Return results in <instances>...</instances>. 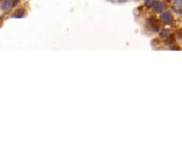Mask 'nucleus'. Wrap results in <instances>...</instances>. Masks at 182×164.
I'll return each mask as SVG.
<instances>
[{
  "mask_svg": "<svg viewBox=\"0 0 182 164\" xmlns=\"http://www.w3.org/2000/svg\"><path fill=\"white\" fill-rule=\"evenodd\" d=\"M161 19H162V21H163L164 23H166V25H170V23H173V19H174V17H173L172 13L164 12L163 14L161 15Z\"/></svg>",
  "mask_w": 182,
  "mask_h": 164,
  "instance_id": "obj_1",
  "label": "nucleus"
},
{
  "mask_svg": "<svg viewBox=\"0 0 182 164\" xmlns=\"http://www.w3.org/2000/svg\"><path fill=\"white\" fill-rule=\"evenodd\" d=\"M4 2H5V3H4L3 5H2V8H3V9H8V8H10V5H11V1H10V0H5V1H4Z\"/></svg>",
  "mask_w": 182,
  "mask_h": 164,
  "instance_id": "obj_4",
  "label": "nucleus"
},
{
  "mask_svg": "<svg viewBox=\"0 0 182 164\" xmlns=\"http://www.w3.org/2000/svg\"><path fill=\"white\" fill-rule=\"evenodd\" d=\"M164 8H165V5H164V3L162 1H153L152 9L155 12L161 13L162 11H164Z\"/></svg>",
  "mask_w": 182,
  "mask_h": 164,
  "instance_id": "obj_3",
  "label": "nucleus"
},
{
  "mask_svg": "<svg viewBox=\"0 0 182 164\" xmlns=\"http://www.w3.org/2000/svg\"><path fill=\"white\" fill-rule=\"evenodd\" d=\"M174 11L178 15H182V0H174L173 2Z\"/></svg>",
  "mask_w": 182,
  "mask_h": 164,
  "instance_id": "obj_2",
  "label": "nucleus"
}]
</instances>
